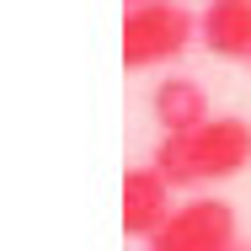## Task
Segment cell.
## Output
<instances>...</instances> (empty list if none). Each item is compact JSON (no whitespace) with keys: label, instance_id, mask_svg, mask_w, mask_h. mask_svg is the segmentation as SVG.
Returning <instances> with one entry per match:
<instances>
[{"label":"cell","instance_id":"1","mask_svg":"<svg viewBox=\"0 0 251 251\" xmlns=\"http://www.w3.org/2000/svg\"><path fill=\"white\" fill-rule=\"evenodd\" d=\"M198 38V16L176 0H145L123 16V64L128 70H155L171 64L176 53L193 49Z\"/></svg>","mask_w":251,"mask_h":251},{"label":"cell","instance_id":"2","mask_svg":"<svg viewBox=\"0 0 251 251\" xmlns=\"http://www.w3.org/2000/svg\"><path fill=\"white\" fill-rule=\"evenodd\" d=\"M235 246V208L225 198H187L155 230L145 251H230Z\"/></svg>","mask_w":251,"mask_h":251},{"label":"cell","instance_id":"3","mask_svg":"<svg viewBox=\"0 0 251 251\" xmlns=\"http://www.w3.org/2000/svg\"><path fill=\"white\" fill-rule=\"evenodd\" d=\"M198 182H225L251 166V123L246 118H208L198 134H187Z\"/></svg>","mask_w":251,"mask_h":251},{"label":"cell","instance_id":"4","mask_svg":"<svg viewBox=\"0 0 251 251\" xmlns=\"http://www.w3.org/2000/svg\"><path fill=\"white\" fill-rule=\"evenodd\" d=\"M171 214H176V203H171V182H166L155 166H134V171L123 176V235L150 241Z\"/></svg>","mask_w":251,"mask_h":251},{"label":"cell","instance_id":"5","mask_svg":"<svg viewBox=\"0 0 251 251\" xmlns=\"http://www.w3.org/2000/svg\"><path fill=\"white\" fill-rule=\"evenodd\" d=\"M150 118L160 123V134H198L203 123L214 118L208 112V91L193 75H166L150 91Z\"/></svg>","mask_w":251,"mask_h":251},{"label":"cell","instance_id":"6","mask_svg":"<svg viewBox=\"0 0 251 251\" xmlns=\"http://www.w3.org/2000/svg\"><path fill=\"white\" fill-rule=\"evenodd\" d=\"M198 43L219 59H251V0H208L198 11Z\"/></svg>","mask_w":251,"mask_h":251},{"label":"cell","instance_id":"7","mask_svg":"<svg viewBox=\"0 0 251 251\" xmlns=\"http://www.w3.org/2000/svg\"><path fill=\"white\" fill-rule=\"evenodd\" d=\"M230 251H251V246H241V241H235V246H230Z\"/></svg>","mask_w":251,"mask_h":251},{"label":"cell","instance_id":"8","mask_svg":"<svg viewBox=\"0 0 251 251\" xmlns=\"http://www.w3.org/2000/svg\"><path fill=\"white\" fill-rule=\"evenodd\" d=\"M134 5H145V0H128V11H134Z\"/></svg>","mask_w":251,"mask_h":251}]
</instances>
